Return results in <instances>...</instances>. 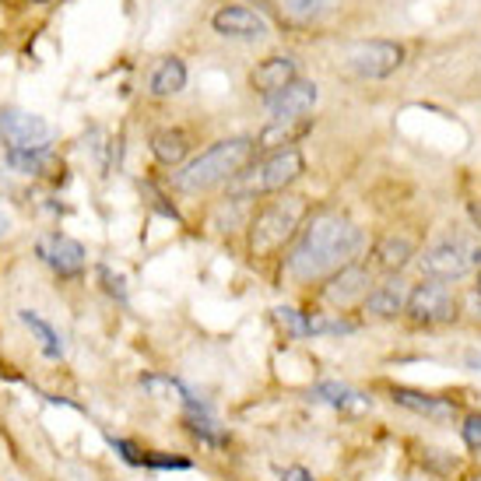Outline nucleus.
Masks as SVG:
<instances>
[{
    "instance_id": "f257e3e1",
    "label": "nucleus",
    "mask_w": 481,
    "mask_h": 481,
    "mask_svg": "<svg viewBox=\"0 0 481 481\" xmlns=\"http://www.w3.org/2000/svg\"><path fill=\"white\" fill-rule=\"evenodd\" d=\"M362 250V228L341 215L323 211L302 228V239L295 243L289 257V274L295 282H313L323 274H338L348 267Z\"/></svg>"
},
{
    "instance_id": "f03ea898",
    "label": "nucleus",
    "mask_w": 481,
    "mask_h": 481,
    "mask_svg": "<svg viewBox=\"0 0 481 481\" xmlns=\"http://www.w3.org/2000/svg\"><path fill=\"white\" fill-rule=\"evenodd\" d=\"M254 152H257V144L250 137H225L218 144H211L208 152H200L183 172H176V187L187 193H200L218 187L225 180H236L243 172V165L254 159Z\"/></svg>"
},
{
    "instance_id": "7ed1b4c3",
    "label": "nucleus",
    "mask_w": 481,
    "mask_h": 481,
    "mask_svg": "<svg viewBox=\"0 0 481 481\" xmlns=\"http://www.w3.org/2000/svg\"><path fill=\"white\" fill-rule=\"evenodd\" d=\"M302 218H306V197L285 193V197L271 200L254 218V225H250V254L254 257L278 254L295 236V228L302 225Z\"/></svg>"
},
{
    "instance_id": "20e7f679",
    "label": "nucleus",
    "mask_w": 481,
    "mask_h": 481,
    "mask_svg": "<svg viewBox=\"0 0 481 481\" xmlns=\"http://www.w3.org/2000/svg\"><path fill=\"white\" fill-rule=\"evenodd\" d=\"M418 264H421V274L432 282H460L481 267V246L475 239L449 236V239H439L436 246H429Z\"/></svg>"
},
{
    "instance_id": "39448f33",
    "label": "nucleus",
    "mask_w": 481,
    "mask_h": 481,
    "mask_svg": "<svg viewBox=\"0 0 481 481\" xmlns=\"http://www.w3.org/2000/svg\"><path fill=\"white\" fill-rule=\"evenodd\" d=\"M302 165H306V162H302V152H299V148H278L274 155H267V159L260 162L250 176L239 172V187H243L246 197H250V193L285 190L289 183H295V180L302 176Z\"/></svg>"
},
{
    "instance_id": "423d86ee",
    "label": "nucleus",
    "mask_w": 481,
    "mask_h": 481,
    "mask_svg": "<svg viewBox=\"0 0 481 481\" xmlns=\"http://www.w3.org/2000/svg\"><path fill=\"white\" fill-rule=\"evenodd\" d=\"M401 64H404V50L390 39H362V42H352L345 50V67L358 78H365V81L386 78Z\"/></svg>"
},
{
    "instance_id": "0eeeda50",
    "label": "nucleus",
    "mask_w": 481,
    "mask_h": 481,
    "mask_svg": "<svg viewBox=\"0 0 481 481\" xmlns=\"http://www.w3.org/2000/svg\"><path fill=\"white\" fill-rule=\"evenodd\" d=\"M408 313H412V320L415 323H447V320H453V313H457V299H453V291H449L447 282L425 278V282L415 285L412 295H408Z\"/></svg>"
},
{
    "instance_id": "6e6552de",
    "label": "nucleus",
    "mask_w": 481,
    "mask_h": 481,
    "mask_svg": "<svg viewBox=\"0 0 481 481\" xmlns=\"http://www.w3.org/2000/svg\"><path fill=\"white\" fill-rule=\"evenodd\" d=\"M0 134L7 137L11 148H25V152L50 144V124L29 109H14V106L0 109Z\"/></svg>"
},
{
    "instance_id": "1a4fd4ad",
    "label": "nucleus",
    "mask_w": 481,
    "mask_h": 481,
    "mask_svg": "<svg viewBox=\"0 0 481 481\" xmlns=\"http://www.w3.org/2000/svg\"><path fill=\"white\" fill-rule=\"evenodd\" d=\"M369 285H373L369 267H362V264L352 260L348 267H341L338 274H330V282L323 285V302L334 306V310H348L355 302H365Z\"/></svg>"
},
{
    "instance_id": "9d476101",
    "label": "nucleus",
    "mask_w": 481,
    "mask_h": 481,
    "mask_svg": "<svg viewBox=\"0 0 481 481\" xmlns=\"http://www.w3.org/2000/svg\"><path fill=\"white\" fill-rule=\"evenodd\" d=\"M317 85L313 81H302L295 78L289 88H282L278 96H267V116L271 124H282V120H306V113L317 106Z\"/></svg>"
},
{
    "instance_id": "9b49d317",
    "label": "nucleus",
    "mask_w": 481,
    "mask_h": 481,
    "mask_svg": "<svg viewBox=\"0 0 481 481\" xmlns=\"http://www.w3.org/2000/svg\"><path fill=\"white\" fill-rule=\"evenodd\" d=\"M211 25L225 39H260V35L271 32L267 18L260 11H254V7H243V4H228L222 11H215Z\"/></svg>"
},
{
    "instance_id": "f8f14e48",
    "label": "nucleus",
    "mask_w": 481,
    "mask_h": 481,
    "mask_svg": "<svg viewBox=\"0 0 481 481\" xmlns=\"http://www.w3.org/2000/svg\"><path fill=\"white\" fill-rule=\"evenodd\" d=\"M39 250H42L46 264H50L60 278H78V274L85 271V246H81L78 239H70V236H50Z\"/></svg>"
},
{
    "instance_id": "ddd939ff",
    "label": "nucleus",
    "mask_w": 481,
    "mask_h": 481,
    "mask_svg": "<svg viewBox=\"0 0 481 481\" xmlns=\"http://www.w3.org/2000/svg\"><path fill=\"white\" fill-rule=\"evenodd\" d=\"M390 397H393L401 408H408V412H415V415L432 418V421H449V418L457 415V404H453V401L421 393V390H412V386H393Z\"/></svg>"
},
{
    "instance_id": "4468645a",
    "label": "nucleus",
    "mask_w": 481,
    "mask_h": 481,
    "mask_svg": "<svg viewBox=\"0 0 481 481\" xmlns=\"http://www.w3.org/2000/svg\"><path fill=\"white\" fill-rule=\"evenodd\" d=\"M291 81H295V60L291 57H267L250 74V85L264 96H278L282 88H289Z\"/></svg>"
},
{
    "instance_id": "2eb2a0df",
    "label": "nucleus",
    "mask_w": 481,
    "mask_h": 481,
    "mask_svg": "<svg viewBox=\"0 0 481 481\" xmlns=\"http://www.w3.org/2000/svg\"><path fill=\"white\" fill-rule=\"evenodd\" d=\"M408 295H412V291L404 289L401 282L376 285V289L365 295V313H369V317H380V320H393L397 313L408 310Z\"/></svg>"
},
{
    "instance_id": "dca6fc26",
    "label": "nucleus",
    "mask_w": 481,
    "mask_h": 481,
    "mask_svg": "<svg viewBox=\"0 0 481 481\" xmlns=\"http://www.w3.org/2000/svg\"><path fill=\"white\" fill-rule=\"evenodd\" d=\"M373 257H376V267H380V271L397 274V271H404V267H408V260L415 257V243H412L408 236L390 232V236H384V239L376 243Z\"/></svg>"
},
{
    "instance_id": "f3484780",
    "label": "nucleus",
    "mask_w": 481,
    "mask_h": 481,
    "mask_svg": "<svg viewBox=\"0 0 481 481\" xmlns=\"http://www.w3.org/2000/svg\"><path fill=\"white\" fill-rule=\"evenodd\" d=\"M187 152H190V141H187L183 130L162 127L152 134V155H155L162 165H180V162L187 159Z\"/></svg>"
},
{
    "instance_id": "a211bd4d",
    "label": "nucleus",
    "mask_w": 481,
    "mask_h": 481,
    "mask_svg": "<svg viewBox=\"0 0 481 481\" xmlns=\"http://www.w3.org/2000/svg\"><path fill=\"white\" fill-rule=\"evenodd\" d=\"M183 85H187V64L180 60V57H165L159 67H155V74H152V96H176V92H183Z\"/></svg>"
},
{
    "instance_id": "6ab92c4d",
    "label": "nucleus",
    "mask_w": 481,
    "mask_h": 481,
    "mask_svg": "<svg viewBox=\"0 0 481 481\" xmlns=\"http://www.w3.org/2000/svg\"><path fill=\"white\" fill-rule=\"evenodd\" d=\"M313 401H323L330 408H348V412H365L369 401L362 393H355L348 384H334V380H323L313 386Z\"/></svg>"
},
{
    "instance_id": "aec40b11",
    "label": "nucleus",
    "mask_w": 481,
    "mask_h": 481,
    "mask_svg": "<svg viewBox=\"0 0 481 481\" xmlns=\"http://www.w3.org/2000/svg\"><path fill=\"white\" fill-rule=\"evenodd\" d=\"M18 320L32 330V338L39 341V348H42L46 358H60V355H64V341H60V334L42 320L39 313H32V310H18Z\"/></svg>"
},
{
    "instance_id": "412c9836",
    "label": "nucleus",
    "mask_w": 481,
    "mask_h": 481,
    "mask_svg": "<svg viewBox=\"0 0 481 481\" xmlns=\"http://www.w3.org/2000/svg\"><path fill=\"white\" fill-rule=\"evenodd\" d=\"M7 165L18 169V172H25V176H42V172L53 169V155H50V148H32V152L11 148L7 152Z\"/></svg>"
},
{
    "instance_id": "4be33fe9",
    "label": "nucleus",
    "mask_w": 481,
    "mask_h": 481,
    "mask_svg": "<svg viewBox=\"0 0 481 481\" xmlns=\"http://www.w3.org/2000/svg\"><path fill=\"white\" fill-rule=\"evenodd\" d=\"M187 425H190L193 436H197V439H204L208 447H225V432L218 429V421L208 415V412H204L200 404L187 412Z\"/></svg>"
},
{
    "instance_id": "5701e85b",
    "label": "nucleus",
    "mask_w": 481,
    "mask_h": 481,
    "mask_svg": "<svg viewBox=\"0 0 481 481\" xmlns=\"http://www.w3.org/2000/svg\"><path fill=\"white\" fill-rule=\"evenodd\" d=\"M141 386H144L152 397H162V401L180 397V401H187V408H197V401H193L190 390L180 384V380H172V376H141Z\"/></svg>"
},
{
    "instance_id": "b1692460",
    "label": "nucleus",
    "mask_w": 481,
    "mask_h": 481,
    "mask_svg": "<svg viewBox=\"0 0 481 481\" xmlns=\"http://www.w3.org/2000/svg\"><path fill=\"white\" fill-rule=\"evenodd\" d=\"M310 120H282V124H271V127L260 134L257 148H278V144H291L299 134H306Z\"/></svg>"
},
{
    "instance_id": "393cba45",
    "label": "nucleus",
    "mask_w": 481,
    "mask_h": 481,
    "mask_svg": "<svg viewBox=\"0 0 481 481\" xmlns=\"http://www.w3.org/2000/svg\"><path fill=\"white\" fill-rule=\"evenodd\" d=\"M338 0H282V11L291 22H317L320 14H327Z\"/></svg>"
},
{
    "instance_id": "a878e982",
    "label": "nucleus",
    "mask_w": 481,
    "mask_h": 481,
    "mask_svg": "<svg viewBox=\"0 0 481 481\" xmlns=\"http://www.w3.org/2000/svg\"><path fill=\"white\" fill-rule=\"evenodd\" d=\"M274 317L278 323L289 330L291 338H310V320L299 313V310H289V306H282V310H274Z\"/></svg>"
},
{
    "instance_id": "bb28decb",
    "label": "nucleus",
    "mask_w": 481,
    "mask_h": 481,
    "mask_svg": "<svg viewBox=\"0 0 481 481\" xmlns=\"http://www.w3.org/2000/svg\"><path fill=\"white\" fill-rule=\"evenodd\" d=\"M352 330H355L352 320H330V317L310 320V334H352Z\"/></svg>"
},
{
    "instance_id": "cd10ccee",
    "label": "nucleus",
    "mask_w": 481,
    "mask_h": 481,
    "mask_svg": "<svg viewBox=\"0 0 481 481\" xmlns=\"http://www.w3.org/2000/svg\"><path fill=\"white\" fill-rule=\"evenodd\" d=\"M144 464H148V467H165V471H169V467H176V471H187V467H190L187 457H165V453H152Z\"/></svg>"
},
{
    "instance_id": "c85d7f7f",
    "label": "nucleus",
    "mask_w": 481,
    "mask_h": 481,
    "mask_svg": "<svg viewBox=\"0 0 481 481\" xmlns=\"http://www.w3.org/2000/svg\"><path fill=\"white\" fill-rule=\"evenodd\" d=\"M464 443L471 449H481V415H471L464 421Z\"/></svg>"
},
{
    "instance_id": "c756f323",
    "label": "nucleus",
    "mask_w": 481,
    "mask_h": 481,
    "mask_svg": "<svg viewBox=\"0 0 481 481\" xmlns=\"http://www.w3.org/2000/svg\"><path fill=\"white\" fill-rule=\"evenodd\" d=\"M109 443H113V447H116V453H120V457H124L127 464H134V467L148 460V457H141V449L134 447V443H127V439H109Z\"/></svg>"
},
{
    "instance_id": "7c9ffc66",
    "label": "nucleus",
    "mask_w": 481,
    "mask_h": 481,
    "mask_svg": "<svg viewBox=\"0 0 481 481\" xmlns=\"http://www.w3.org/2000/svg\"><path fill=\"white\" fill-rule=\"evenodd\" d=\"M282 481H317V478H313V475H310L306 467H289V471H285V478H282Z\"/></svg>"
},
{
    "instance_id": "2f4dec72",
    "label": "nucleus",
    "mask_w": 481,
    "mask_h": 481,
    "mask_svg": "<svg viewBox=\"0 0 481 481\" xmlns=\"http://www.w3.org/2000/svg\"><path fill=\"white\" fill-rule=\"evenodd\" d=\"M467 369H475V373H481V355H467Z\"/></svg>"
},
{
    "instance_id": "473e14b6",
    "label": "nucleus",
    "mask_w": 481,
    "mask_h": 481,
    "mask_svg": "<svg viewBox=\"0 0 481 481\" xmlns=\"http://www.w3.org/2000/svg\"><path fill=\"white\" fill-rule=\"evenodd\" d=\"M467 211H471V218H475V225H478V228H481V204H471Z\"/></svg>"
},
{
    "instance_id": "72a5a7b5",
    "label": "nucleus",
    "mask_w": 481,
    "mask_h": 481,
    "mask_svg": "<svg viewBox=\"0 0 481 481\" xmlns=\"http://www.w3.org/2000/svg\"><path fill=\"white\" fill-rule=\"evenodd\" d=\"M7 225H11V222H7V218H4V215H0V232H7Z\"/></svg>"
},
{
    "instance_id": "f704fd0d",
    "label": "nucleus",
    "mask_w": 481,
    "mask_h": 481,
    "mask_svg": "<svg viewBox=\"0 0 481 481\" xmlns=\"http://www.w3.org/2000/svg\"><path fill=\"white\" fill-rule=\"evenodd\" d=\"M478 291H481V285H478Z\"/></svg>"
}]
</instances>
